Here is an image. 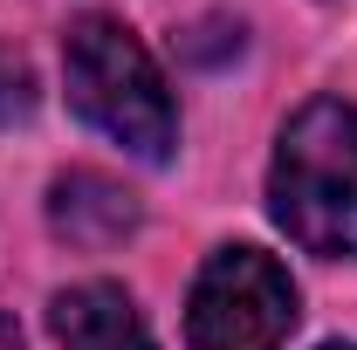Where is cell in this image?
Segmentation results:
<instances>
[{
	"label": "cell",
	"instance_id": "6da1fadb",
	"mask_svg": "<svg viewBox=\"0 0 357 350\" xmlns=\"http://www.w3.org/2000/svg\"><path fill=\"white\" fill-rule=\"evenodd\" d=\"M268 213L296 248L357 261V103L310 96L282 124L268 165Z\"/></svg>",
	"mask_w": 357,
	"mask_h": 350
},
{
	"label": "cell",
	"instance_id": "7a4b0ae2",
	"mask_svg": "<svg viewBox=\"0 0 357 350\" xmlns=\"http://www.w3.org/2000/svg\"><path fill=\"white\" fill-rule=\"evenodd\" d=\"M62 76H69V103L89 131L124 144L144 165H165L178 151V103L165 69L151 62V48L137 42L124 21L89 14L62 42Z\"/></svg>",
	"mask_w": 357,
	"mask_h": 350
},
{
	"label": "cell",
	"instance_id": "3957f363",
	"mask_svg": "<svg viewBox=\"0 0 357 350\" xmlns=\"http://www.w3.org/2000/svg\"><path fill=\"white\" fill-rule=\"evenodd\" d=\"M296 282L268 248H213L185 296L192 350H282L296 330Z\"/></svg>",
	"mask_w": 357,
	"mask_h": 350
},
{
	"label": "cell",
	"instance_id": "277c9868",
	"mask_svg": "<svg viewBox=\"0 0 357 350\" xmlns=\"http://www.w3.org/2000/svg\"><path fill=\"white\" fill-rule=\"evenodd\" d=\"M48 323H55V344L62 350H158L151 323L131 303V289H117V282H76V289H62L55 309H48Z\"/></svg>",
	"mask_w": 357,
	"mask_h": 350
},
{
	"label": "cell",
	"instance_id": "5b68a950",
	"mask_svg": "<svg viewBox=\"0 0 357 350\" xmlns=\"http://www.w3.org/2000/svg\"><path fill=\"white\" fill-rule=\"evenodd\" d=\"M48 220L76 248H110V241H124L137 227V199L103 172H62L55 192H48Z\"/></svg>",
	"mask_w": 357,
	"mask_h": 350
},
{
	"label": "cell",
	"instance_id": "8992f818",
	"mask_svg": "<svg viewBox=\"0 0 357 350\" xmlns=\"http://www.w3.org/2000/svg\"><path fill=\"white\" fill-rule=\"evenodd\" d=\"M7 96H21V76L7 69V55H0V110H7Z\"/></svg>",
	"mask_w": 357,
	"mask_h": 350
},
{
	"label": "cell",
	"instance_id": "52a82bcc",
	"mask_svg": "<svg viewBox=\"0 0 357 350\" xmlns=\"http://www.w3.org/2000/svg\"><path fill=\"white\" fill-rule=\"evenodd\" d=\"M0 350H21V330H14L7 316H0Z\"/></svg>",
	"mask_w": 357,
	"mask_h": 350
},
{
	"label": "cell",
	"instance_id": "ba28073f",
	"mask_svg": "<svg viewBox=\"0 0 357 350\" xmlns=\"http://www.w3.org/2000/svg\"><path fill=\"white\" fill-rule=\"evenodd\" d=\"M323 350H357V344H323Z\"/></svg>",
	"mask_w": 357,
	"mask_h": 350
}]
</instances>
